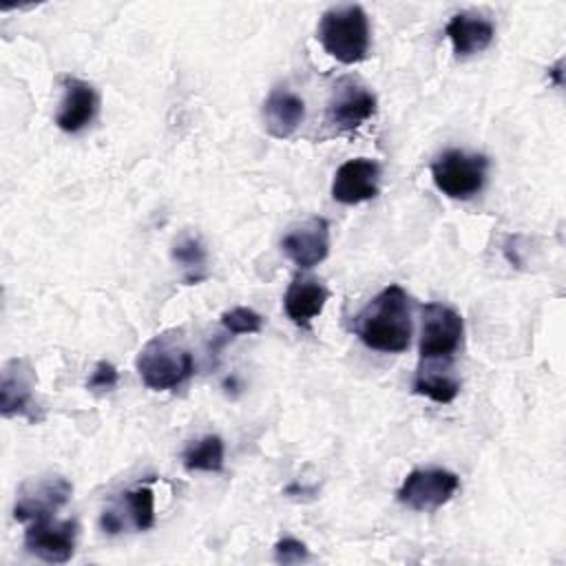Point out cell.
<instances>
[{"label":"cell","instance_id":"1","mask_svg":"<svg viewBox=\"0 0 566 566\" xmlns=\"http://www.w3.org/2000/svg\"><path fill=\"white\" fill-rule=\"evenodd\" d=\"M358 338L376 352L400 354L411 343V298L400 285L380 290L356 316Z\"/></svg>","mask_w":566,"mask_h":566},{"label":"cell","instance_id":"2","mask_svg":"<svg viewBox=\"0 0 566 566\" xmlns=\"http://www.w3.org/2000/svg\"><path fill=\"white\" fill-rule=\"evenodd\" d=\"M142 382L153 391H170L181 387L195 374V358L184 343L181 332L170 329L153 336L135 360Z\"/></svg>","mask_w":566,"mask_h":566},{"label":"cell","instance_id":"3","mask_svg":"<svg viewBox=\"0 0 566 566\" xmlns=\"http://www.w3.org/2000/svg\"><path fill=\"white\" fill-rule=\"evenodd\" d=\"M316 38L340 64H358L369 55V18L360 4L332 7L321 15Z\"/></svg>","mask_w":566,"mask_h":566},{"label":"cell","instance_id":"4","mask_svg":"<svg viewBox=\"0 0 566 566\" xmlns=\"http://www.w3.org/2000/svg\"><path fill=\"white\" fill-rule=\"evenodd\" d=\"M489 159L480 153L449 148L431 164V177L438 190L451 199L475 197L486 181Z\"/></svg>","mask_w":566,"mask_h":566},{"label":"cell","instance_id":"5","mask_svg":"<svg viewBox=\"0 0 566 566\" xmlns=\"http://www.w3.org/2000/svg\"><path fill=\"white\" fill-rule=\"evenodd\" d=\"M464 334L462 316L444 303L422 305V327L418 354L420 360H453Z\"/></svg>","mask_w":566,"mask_h":566},{"label":"cell","instance_id":"6","mask_svg":"<svg viewBox=\"0 0 566 566\" xmlns=\"http://www.w3.org/2000/svg\"><path fill=\"white\" fill-rule=\"evenodd\" d=\"M460 489V478L447 469H416L400 484L396 497L411 511H436Z\"/></svg>","mask_w":566,"mask_h":566},{"label":"cell","instance_id":"7","mask_svg":"<svg viewBox=\"0 0 566 566\" xmlns=\"http://www.w3.org/2000/svg\"><path fill=\"white\" fill-rule=\"evenodd\" d=\"M71 493H73V484L62 475L29 480L18 491L13 517L24 524L49 520L55 515L57 509H62L71 500Z\"/></svg>","mask_w":566,"mask_h":566},{"label":"cell","instance_id":"8","mask_svg":"<svg viewBox=\"0 0 566 566\" xmlns=\"http://www.w3.org/2000/svg\"><path fill=\"white\" fill-rule=\"evenodd\" d=\"M376 113V95L363 86L356 77H340L329 95L325 108V122L345 133L365 124Z\"/></svg>","mask_w":566,"mask_h":566},{"label":"cell","instance_id":"9","mask_svg":"<svg viewBox=\"0 0 566 566\" xmlns=\"http://www.w3.org/2000/svg\"><path fill=\"white\" fill-rule=\"evenodd\" d=\"M77 542V522L75 520H62L55 522L38 520L27 526L24 533V548L49 564H66L75 553Z\"/></svg>","mask_w":566,"mask_h":566},{"label":"cell","instance_id":"10","mask_svg":"<svg viewBox=\"0 0 566 566\" xmlns=\"http://www.w3.org/2000/svg\"><path fill=\"white\" fill-rule=\"evenodd\" d=\"M281 250L301 270H310L329 254V221L325 217H312L292 226L283 239Z\"/></svg>","mask_w":566,"mask_h":566},{"label":"cell","instance_id":"11","mask_svg":"<svg viewBox=\"0 0 566 566\" xmlns=\"http://www.w3.org/2000/svg\"><path fill=\"white\" fill-rule=\"evenodd\" d=\"M35 371L27 358H11L0 371V413L4 418L24 416L38 420L35 416Z\"/></svg>","mask_w":566,"mask_h":566},{"label":"cell","instance_id":"12","mask_svg":"<svg viewBox=\"0 0 566 566\" xmlns=\"http://www.w3.org/2000/svg\"><path fill=\"white\" fill-rule=\"evenodd\" d=\"M380 166L374 159L356 157L338 166L332 179V197L338 203L356 206L378 195Z\"/></svg>","mask_w":566,"mask_h":566},{"label":"cell","instance_id":"13","mask_svg":"<svg viewBox=\"0 0 566 566\" xmlns=\"http://www.w3.org/2000/svg\"><path fill=\"white\" fill-rule=\"evenodd\" d=\"M99 111V95L95 86L80 77H64V95L55 115V124L64 133L84 130Z\"/></svg>","mask_w":566,"mask_h":566},{"label":"cell","instance_id":"14","mask_svg":"<svg viewBox=\"0 0 566 566\" xmlns=\"http://www.w3.org/2000/svg\"><path fill=\"white\" fill-rule=\"evenodd\" d=\"M327 298L329 290L323 285V281L307 274H296L285 290L283 310L294 325L310 327L312 318L323 312Z\"/></svg>","mask_w":566,"mask_h":566},{"label":"cell","instance_id":"15","mask_svg":"<svg viewBox=\"0 0 566 566\" xmlns=\"http://www.w3.org/2000/svg\"><path fill=\"white\" fill-rule=\"evenodd\" d=\"M305 119V102L285 86H274L263 102V124L268 135L287 139Z\"/></svg>","mask_w":566,"mask_h":566},{"label":"cell","instance_id":"16","mask_svg":"<svg viewBox=\"0 0 566 566\" xmlns=\"http://www.w3.org/2000/svg\"><path fill=\"white\" fill-rule=\"evenodd\" d=\"M444 33L453 44V53L458 57H469V55L482 53L493 42L495 27L489 18H482V15L469 13V11H460L449 18Z\"/></svg>","mask_w":566,"mask_h":566},{"label":"cell","instance_id":"17","mask_svg":"<svg viewBox=\"0 0 566 566\" xmlns=\"http://www.w3.org/2000/svg\"><path fill=\"white\" fill-rule=\"evenodd\" d=\"M413 391L440 405L451 402L460 391V380L453 374L451 360H420Z\"/></svg>","mask_w":566,"mask_h":566},{"label":"cell","instance_id":"18","mask_svg":"<svg viewBox=\"0 0 566 566\" xmlns=\"http://www.w3.org/2000/svg\"><path fill=\"white\" fill-rule=\"evenodd\" d=\"M181 462L188 471H208L219 473L223 469V440L219 436H203L186 444Z\"/></svg>","mask_w":566,"mask_h":566},{"label":"cell","instance_id":"19","mask_svg":"<svg viewBox=\"0 0 566 566\" xmlns=\"http://www.w3.org/2000/svg\"><path fill=\"white\" fill-rule=\"evenodd\" d=\"M172 261L181 265L186 283H199L206 276V248L197 234L184 232L172 243Z\"/></svg>","mask_w":566,"mask_h":566},{"label":"cell","instance_id":"20","mask_svg":"<svg viewBox=\"0 0 566 566\" xmlns=\"http://www.w3.org/2000/svg\"><path fill=\"white\" fill-rule=\"evenodd\" d=\"M126 511L133 520V526L137 531H148L155 524V497L153 491L146 486H137L124 493Z\"/></svg>","mask_w":566,"mask_h":566},{"label":"cell","instance_id":"21","mask_svg":"<svg viewBox=\"0 0 566 566\" xmlns=\"http://www.w3.org/2000/svg\"><path fill=\"white\" fill-rule=\"evenodd\" d=\"M221 325L230 334H259L263 327V318L250 307H232L221 314Z\"/></svg>","mask_w":566,"mask_h":566},{"label":"cell","instance_id":"22","mask_svg":"<svg viewBox=\"0 0 566 566\" xmlns=\"http://www.w3.org/2000/svg\"><path fill=\"white\" fill-rule=\"evenodd\" d=\"M274 559L279 564H301V562L310 559V551L303 542H298L294 537H283L274 544Z\"/></svg>","mask_w":566,"mask_h":566},{"label":"cell","instance_id":"23","mask_svg":"<svg viewBox=\"0 0 566 566\" xmlns=\"http://www.w3.org/2000/svg\"><path fill=\"white\" fill-rule=\"evenodd\" d=\"M117 380H119L117 367L113 363H108V360H99L93 367L86 387L93 389V391H111L117 385Z\"/></svg>","mask_w":566,"mask_h":566},{"label":"cell","instance_id":"24","mask_svg":"<svg viewBox=\"0 0 566 566\" xmlns=\"http://www.w3.org/2000/svg\"><path fill=\"white\" fill-rule=\"evenodd\" d=\"M99 524H102L104 533H111V535H115V533H119V531L124 528V522H122L119 513H117V511H113V509H108V511H104V513H102Z\"/></svg>","mask_w":566,"mask_h":566}]
</instances>
